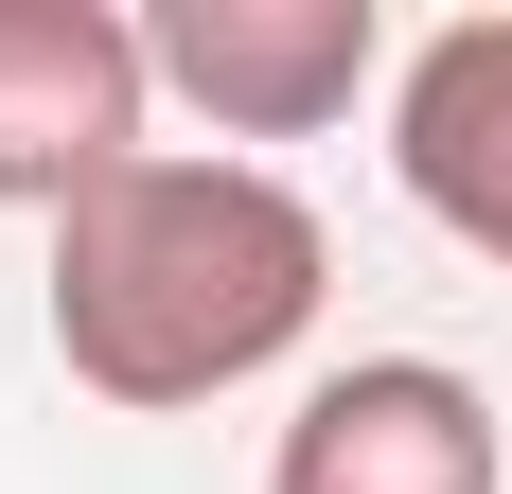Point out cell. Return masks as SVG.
Wrapping results in <instances>:
<instances>
[{
	"mask_svg": "<svg viewBox=\"0 0 512 494\" xmlns=\"http://www.w3.org/2000/svg\"><path fill=\"white\" fill-rule=\"evenodd\" d=\"M318 300H336V230L265 159L142 142L106 195L53 212V371L89 406H142V424L265 389L318 336Z\"/></svg>",
	"mask_w": 512,
	"mask_h": 494,
	"instance_id": "1",
	"label": "cell"
},
{
	"mask_svg": "<svg viewBox=\"0 0 512 494\" xmlns=\"http://www.w3.org/2000/svg\"><path fill=\"white\" fill-rule=\"evenodd\" d=\"M142 53H159V89L195 106L212 142H318V124H354L407 71L371 0H159Z\"/></svg>",
	"mask_w": 512,
	"mask_h": 494,
	"instance_id": "2",
	"label": "cell"
},
{
	"mask_svg": "<svg viewBox=\"0 0 512 494\" xmlns=\"http://www.w3.org/2000/svg\"><path fill=\"white\" fill-rule=\"evenodd\" d=\"M159 53L124 0H0V212H71L142 159Z\"/></svg>",
	"mask_w": 512,
	"mask_h": 494,
	"instance_id": "3",
	"label": "cell"
},
{
	"mask_svg": "<svg viewBox=\"0 0 512 494\" xmlns=\"http://www.w3.org/2000/svg\"><path fill=\"white\" fill-rule=\"evenodd\" d=\"M265 494H512L495 389L442 371V353H354V371H318V389L283 406Z\"/></svg>",
	"mask_w": 512,
	"mask_h": 494,
	"instance_id": "4",
	"label": "cell"
},
{
	"mask_svg": "<svg viewBox=\"0 0 512 494\" xmlns=\"http://www.w3.org/2000/svg\"><path fill=\"white\" fill-rule=\"evenodd\" d=\"M389 177L442 247L512 265V18H442L389 71Z\"/></svg>",
	"mask_w": 512,
	"mask_h": 494,
	"instance_id": "5",
	"label": "cell"
}]
</instances>
